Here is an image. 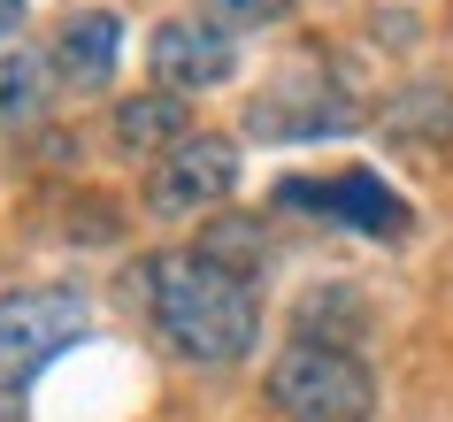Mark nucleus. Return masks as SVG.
<instances>
[{"label": "nucleus", "instance_id": "obj_1", "mask_svg": "<svg viewBox=\"0 0 453 422\" xmlns=\"http://www.w3.org/2000/svg\"><path fill=\"white\" fill-rule=\"evenodd\" d=\"M139 300L154 338L192 369H231L262 338V284L200 261L192 246H162L139 261Z\"/></svg>", "mask_w": 453, "mask_h": 422}, {"label": "nucleus", "instance_id": "obj_2", "mask_svg": "<svg viewBox=\"0 0 453 422\" xmlns=\"http://www.w3.org/2000/svg\"><path fill=\"white\" fill-rule=\"evenodd\" d=\"M269 407L285 422H369L377 415V376L346 346H308L292 338L269 361Z\"/></svg>", "mask_w": 453, "mask_h": 422}, {"label": "nucleus", "instance_id": "obj_3", "mask_svg": "<svg viewBox=\"0 0 453 422\" xmlns=\"http://www.w3.org/2000/svg\"><path fill=\"white\" fill-rule=\"evenodd\" d=\"M77 338H85V292L77 284H16V292H0V392H24Z\"/></svg>", "mask_w": 453, "mask_h": 422}, {"label": "nucleus", "instance_id": "obj_4", "mask_svg": "<svg viewBox=\"0 0 453 422\" xmlns=\"http://www.w3.org/2000/svg\"><path fill=\"white\" fill-rule=\"evenodd\" d=\"M231 192H239V146L215 139V131H192L185 146H169L162 162L146 169V215H162V223L215 215Z\"/></svg>", "mask_w": 453, "mask_h": 422}, {"label": "nucleus", "instance_id": "obj_5", "mask_svg": "<svg viewBox=\"0 0 453 422\" xmlns=\"http://www.w3.org/2000/svg\"><path fill=\"white\" fill-rule=\"evenodd\" d=\"M354 123V100L338 93L331 77L315 70H277L254 93V108H246V131L254 139H277V146H308V139H338Z\"/></svg>", "mask_w": 453, "mask_h": 422}, {"label": "nucleus", "instance_id": "obj_6", "mask_svg": "<svg viewBox=\"0 0 453 422\" xmlns=\"http://www.w3.org/2000/svg\"><path fill=\"white\" fill-rule=\"evenodd\" d=\"M277 200L300 208V215H323V223H346V231H369V238H400L407 231V200L384 185L377 169H338L323 185L292 177V185H277Z\"/></svg>", "mask_w": 453, "mask_h": 422}, {"label": "nucleus", "instance_id": "obj_7", "mask_svg": "<svg viewBox=\"0 0 453 422\" xmlns=\"http://www.w3.org/2000/svg\"><path fill=\"white\" fill-rule=\"evenodd\" d=\"M146 62L162 77V93L192 100V93H215V85L239 77V39H223V31L200 24V16H162L154 39H146Z\"/></svg>", "mask_w": 453, "mask_h": 422}, {"label": "nucleus", "instance_id": "obj_8", "mask_svg": "<svg viewBox=\"0 0 453 422\" xmlns=\"http://www.w3.org/2000/svg\"><path fill=\"white\" fill-rule=\"evenodd\" d=\"M116 54H123V16L116 8H77L70 24L54 31V85H70V93H108V77H116Z\"/></svg>", "mask_w": 453, "mask_h": 422}, {"label": "nucleus", "instance_id": "obj_9", "mask_svg": "<svg viewBox=\"0 0 453 422\" xmlns=\"http://www.w3.org/2000/svg\"><path fill=\"white\" fill-rule=\"evenodd\" d=\"M108 139H116V154H131V162H162L169 146H185L192 139V108L177 93H131V100H116V123H108Z\"/></svg>", "mask_w": 453, "mask_h": 422}, {"label": "nucleus", "instance_id": "obj_10", "mask_svg": "<svg viewBox=\"0 0 453 422\" xmlns=\"http://www.w3.org/2000/svg\"><path fill=\"white\" fill-rule=\"evenodd\" d=\"M47 93H54V62H47V54H31L24 39H0V131L39 123Z\"/></svg>", "mask_w": 453, "mask_h": 422}, {"label": "nucleus", "instance_id": "obj_11", "mask_svg": "<svg viewBox=\"0 0 453 422\" xmlns=\"http://www.w3.org/2000/svg\"><path fill=\"white\" fill-rule=\"evenodd\" d=\"M200 261H215V269H231V277L262 284L269 277V231L254 223V215H215L208 231H200V246H192Z\"/></svg>", "mask_w": 453, "mask_h": 422}, {"label": "nucleus", "instance_id": "obj_12", "mask_svg": "<svg viewBox=\"0 0 453 422\" xmlns=\"http://www.w3.org/2000/svg\"><path fill=\"white\" fill-rule=\"evenodd\" d=\"M361 323H369V300H361L354 284H323V292H308V300L292 307V330L308 346H346V338H361Z\"/></svg>", "mask_w": 453, "mask_h": 422}, {"label": "nucleus", "instance_id": "obj_13", "mask_svg": "<svg viewBox=\"0 0 453 422\" xmlns=\"http://www.w3.org/2000/svg\"><path fill=\"white\" fill-rule=\"evenodd\" d=\"M192 16H200V24H215L223 39H239V31H269V24H285L292 0H200Z\"/></svg>", "mask_w": 453, "mask_h": 422}, {"label": "nucleus", "instance_id": "obj_14", "mask_svg": "<svg viewBox=\"0 0 453 422\" xmlns=\"http://www.w3.org/2000/svg\"><path fill=\"white\" fill-rule=\"evenodd\" d=\"M0 39H24V0H0Z\"/></svg>", "mask_w": 453, "mask_h": 422}]
</instances>
